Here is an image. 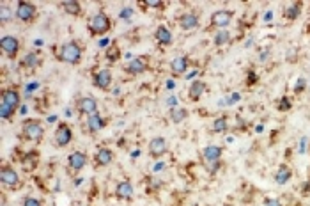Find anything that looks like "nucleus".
Returning <instances> with one entry per match:
<instances>
[{"instance_id": "obj_7", "label": "nucleus", "mask_w": 310, "mask_h": 206, "mask_svg": "<svg viewBox=\"0 0 310 206\" xmlns=\"http://www.w3.org/2000/svg\"><path fill=\"white\" fill-rule=\"evenodd\" d=\"M71 141H73V130H71V126H69L68 123H58L54 135V143L57 144L58 147H66L69 146Z\"/></svg>"}, {"instance_id": "obj_37", "label": "nucleus", "mask_w": 310, "mask_h": 206, "mask_svg": "<svg viewBox=\"0 0 310 206\" xmlns=\"http://www.w3.org/2000/svg\"><path fill=\"white\" fill-rule=\"evenodd\" d=\"M305 89H307V80L298 79V82H296V85H294V94H301Z\"/></svg>"}, {"instance_id": "obj_15", "label": "nucleus", "mask_w": 310, "mask_h": 206, "mask_svg": "<svg viewBox=\"0 0 310 206\" xmlns=\"http://www.w3.org/2000/svg\"><path fill=\"white\" fill-rule=\"evenodd\" d=\"M190 68V59L186 55H179V57H175L172 59L170 62V73L174 75V77H183Z\"/></svg>"}, {"instance_id": "obj_14", "label": "nucleus", "mask_w": 310, "mask_h": 206, "mask_svg": "<svg viewBox=\"0 0 310 206\" xmlns=\"http://www.w3.org/2000/svg\"><path fill=\"white\" fill-rule=\"evenodd\" d=\"M147 151H149V155L153 158H160L163 157L165 153L169 151V146H167V141H165V137H155L151 139L149 146H147Z\"/></svg>"}, {"instance_id": "obj_3", "label": "nucleus", "mask_w": 310, "mask_h": 206, "mask_svg": "<svg viewBox=\"0 0 310 206\" xmlns=\"http://www.w3.org/2000/svg\"><path fill=\"white\" fill-rule=\"evenodd\" d=\"M21 137L25 141H30V143H41L44 137V128L43 124L36 121V119H30V121H25L23 126H21Z\"/></svg>"}, {"instance_id": "obj_2", "label": "nucleus", "mask_w": 310, "mask_h": 206, "mask_svg": "<svg viewBox=\"0 0 310 206\" xmlns=\"http://www.w3.org/2000/svg\"><path fill=\"white\" fill-rule=\"evenodd\" d=\"M87 29H89V34H91L92 38L105 36L107 32H110V29H112L110 16H108L105 11H99V13H96V15L92 16L91 20H89Z\"/></svg>"}, {"instance_id": "obj_30", "label": "nucleus", "mask_w": 310, "mask_h": 206, "mask_svg": "<svg viewBox=\"0 0 310 206\" xmlns=\"http://www.w3.org/2000/svg\"><path fill=\"white\" fill-rule=\"evenodd\" d=\"M229 130V124H227V116H222V118H216L211 124V132L213 133H223Z\"/></svg>"}, {"instance_id": "obj_1", "label": "nucleus", "mask_w": 310, "mask_h": 206, "mask_svg": "<svg viewBox=\"0 0 310 206\" xmlns=\"http://www.w3.org/2000/svg\"><path fill=\"white\" fill-rule=\"evenodd\" d=\"M82 46L78 41H66V43L58 48V54H57V59L60 62H66V64H71V66H77L80 64L82 61Z\"/></svg>"}, {"instance_id": "obj_4", "label": "nucleus", "mask_w": 310, "mask_h": 206, "mask_svg": "<svg viewBox=\"0 0 310 206\" xmlns=\"http://www.w3.org/2000/svg\"><path fill=\"white\" fill-rule=\"evenodd\" d=\"M16 18H18L21 23H32L38 16V7H36L32 2H25V0H19L16 4Z\"/></svg>"}, {"instance_id": "obj_38", "label": "nucleus", "mask_w": 310, "mask_h": 206, "mask_svg": "<svg viewBox=\"0 0 310 206\" xmlns=\"http://www.w3.org/2000/svg\"><path fill=\"white\" fill-rule=\"evenodd\" d=\"M21 206H43V203L39 201V199H36V197H25Z\"/></svg>"}, {"instance_id": "obj_16", "label": "nucleus", "mask_w": 310, "mask_h": 206, "mask_svg": "<svg viewBox=\"0 0 310 206\" xmlns=\"http://www.w3.org/2000/svg\"><path fill=\"white\" fill-rule=\"evenodd\" d=\"M116 197L117 199H121V201H131V197H133V183L130 180H122L116 185Z\"/></svg>"}, {"instance_id": "obj_10", "label": "nucleus", "mask_w": 310, "mask_h": 206, "mask_svg": "<svg viewBox=\"0 0 310 206\" xmlns=\"http://www.w3.org/2000/svg\"><path fill=\"white\" fill-rule=\"evenodd\" d=\"M0 102H4L7 107L13 108L16 112L19 103H21V94H19V91L16 87H7L2 91V100H0Z\"/></svg>"}, {"instance_id": "obj_19", "label": "nucleus", "mask_w": 310, "mask_h": 206, "mask_svg": "<svg viewBox=\"0 0 310 206\" xmlns=\"http://www.w3.org/2000/svg\"><path fill=\"white\" fill-rule=\"evenodd\" d=\"M155 40L160 46H169V44H172L174 38H172V32L169 30V27H165V25H158L156 30H155Z\"/></svg>"}, {"instance_id": "obj_41", "label": "nucleus", "mask_w": 310, "mask_h": 206, "mask_svg": "<svg viewBox=\"0 0 310 206\" xmlns=\"http://www.w3.org/2000/svg\"><path fill=\"white\" fill-rule=\"evenodd\" d=\"M130 15H131V9L128 7V11H122V13H121V18H124V16H130Z\"/></svg>"}, {"instance_id": "obj_32", "label": "nucleus", "mask_w": 310, "mask_h": 206, "mask_svg": "<svg viewBox=\"0 0 310 206\" xmlns=\"http://www.w3.org/2000/svg\"><path fill=\"white\" fill-rule=\"evenodd\" d=\"M229 41H231V34H229V30H218L216 34H214L213 38V43L214 46H223V44H227Z\"/></svg>"}, {"instance_id": "obj_27", "label": "nucleus", "mask_w": 310, "mask_h": 206, "mask_svg": "<svg viewBox=\"0 0 310 206\" xmlns=\"http://www.w3.org/2000/svg\"><path fill=\"white\" fill-rule=\"evenodd\" d=\"M169 118H170L172 123L179 124V123H183L184 119L188 118V110H186L184 107H172L170 108V112H169Z\"/></svg>"}, {"instance_id": "obj_39", "label": "nucleus", "mask_w": 310, "mask_h": 206, "mask_svg": "<svg viewBox=\"0 0 310 206\" xmlns=\"http://www.w3.org/2000/svg\"><path fill=\"white\" fill-rule=\"evenodd\" d=\"M208 169H209V172H211V174H214V172L216 171H220V169H222V165L223 164L220 162V160H216V162H208Z\"/></svg>"}, {"instance_id": "obj_20", "label": "nucleus", "mask_w": 310, "mask_h": 206, "mask_svg": "<svg viewBox=\"0 0 310 206\" xmlns=\"http://www.w3.org/2000/svg\"><path fill=\"white\" fill-rule=\"evenodd\" d=\"M179 27L181 30H194L199 27V16L195 13H184L179 16Z\"/></svg>"}, {"instance_id": "obj_5", "label": "nucleus", "mask_w": 310, "mask_h": 206, "mask_svg": "<svg viewBox=\"0 0 310 206\" xmlns=\"http://www.w3.org/2000/svg\"><path fill=\"white\" fill-rule=\"evenodd\" d=\"M0 50L7 59H16L19 54V41L16 36H2L0 38Z\"/></svg>"}, {"instance_id": "obj_24", "label": "nucleus", "mask_w": 310, "mask_h": 206, "mask_svg": "<svg viewBox=\"0 0 310 206\" xmlns=\"http://www.w3.org/2000/svg\"><path fill=\"white\" fill-rule=\"evenodd\" d=\"M41 62H43V59H41L39 52H36V50L34 52H29V54L21 59V66H23V68H29V69H36L38 66H41Z\"/></svg>"}, {"instance_id": "obj_13", "label": "nucleus", "mask_w": 310, "mask_h": 206, "mask_svg": "<svg viewBox=\"0 0 310 206\" xmlns=\"http://www.w3.org/2000/svg\"><path fill=\"white\" fill-rule=\"evenodd\" d=\"M92 85L97 87L99 91H107L112 85V71L110 69H99L97 73L92 77Z\"/></svg>"}, {"instance_id": "obj_11", "label": "nucleus", "mask_w": 310, "mask_h": 206, "mask_svg": "<svg viewBox=\"0 0 310 206\" xmlns=\"http://www.w3.org/2000/svg\"><path fill=\"white\" fill-rule=\"evenodd\" d=\"M77 110L83 116L91 118V116L97 114V102L92 96H83L77 102Z\"/></svg>"}, {"instance_id": "obj_17", "label": "nucleus", "mask_w": 310, "mask_h": 206, "mask_svg": "<svg viewBox=\"0 0 310 206\" xmlns=\"http://www.w3.org/2000/svg\"><path fill=\"white\" fill-rule=\"evenodd\" d=\"M114 162V151L110 147H99L94 155V164L96 167H107Z\"/></svg>"}, {"instance_id": "obj_18", "label": "nucleus", "mask_w": 310, "mask_h": 206, "mask_svg": "<svg viewBox=\"0 0 310 206\" xmlns=\"http://www.w3.org/2000/svg\"><path fill=\"white\" fill-rule=\"evenodd\" d=\"M206 89H208V85H206L204 80H194L188 87V98L192 102H199L204 96V93H206Z\"/></svg>"}, {"instance_id": "obj_36", "label": "nucleus", "mask_w": 310, "mask_h": 206, "mask_svg": "<svg viewBox=\"0 0 310 206\" xmlns=\"http://www.w3.org/2000/svg\"><path fill=\"white\" fill-rule=\"evenodd\" d=\"M259 82V75L253 71V69H250L247 75V80H245V83H247V87H252V85H255V83Z\"/></svg>"}, {"instance_id": "obj_29", "label": "nucleus", "mask_w": 310, "mask_h": 206, "mask_svg": "<svg viewBox=\"0 0 310 206\" xmlns=\"http://www.w3.org/2000/svg\"><path fill=\"white\" fill-rule=\"evenodd\" d=\"M38 151L36 149H32V151H27V155H25L23 158V167L27 169V171H32V169H36V165H38Z\"/></svg>"}, {"instance_id": "obj_23", "label": "nucleus", "mask_w": 310, "mask_h": 206, "mask_svg": "<svg viewBox=\"0 0 310 206\" xmlns=\"http://www.w3.org/2000/svg\"><path fill=\"white\" fill-rule=\"evenodd\" d=\"M60 7L64 9V13H68L71 16H82L83 13L82 4L77 0H64V2H60Z\"/></svg>"}, {"instance_id": "obj_31", "label": "nucleus", "mask_w": 310, "mask_h": 206, "mask_svg": "<svg viewBox=\"0 0 310 206\" xmlns=\"http://www.w3.org/2000/svg\"><path fill=\"white\" fill-rule=\"evenodd\" d=\"M16 18V13H13V9H9L7 5H2L0 7V23L5 25L9 23V21H13Z\"/></svg>"}, {"instance_id": "obj_34", "label": "nucleus", "mask_w": 310, "mask_h": 206, "mask_svg": "<svg viewBox=\"0 0 310 206\" xmlns=\"http://www.w3.org/2000/svg\"><path fill=\"white\" fill-rule=\"evenodd\" d=\"M0 116H2V119H5V121H9V119L15 118V110L7 107V105H5L4 102H0Z\"/></svg>"}, {"instance_id": "obj_6", "label": "nucleus", "mask_w": 310, "mask_h": 206, "mask_svg": "<svg viewBox=\"0 0 310 206\" xmlns=\"http://www.w3.org/2000/svg\"><path fill=\"white\" fill-rule=\"evenodd\" d=\"M232 18H234V13L229 9H220V11H214L213 15H211V27H216L220 30H225L229 25L232 23Z\"/></svg>"}, {"instance_id": "obj_21", "label": "nucleus", "mask_w": 310, "mask_h": 206, "mask_svg": "<svg viewBox=\"0 0 310 206\" xmlns=\"http://www.w3.org/2000/svg\"><path fill=\"white\" fill-rule=\"evenodd\" d=\"M222 155H223L222 146H214V144H211V146H206L202 149V158L206 162H216V160L222 158Z\"/></svg>"}, {"instance_id": "obj_35", "label": "nucleus", "mask_w": 310, "mask_h": 206, "mask_svg": "<svg viewBox=\"0 0 310 206\" xmlns=\"http://www.w3.org/2000/svg\"><path fill=\"white\" fill-rule=\"evenodd\" d=\"M142 5L151 7V9H158V11H163L165 7H167V4H165V2H161V0H144V2H142Z\"/></svg>"}, {"instance_id": "obj_9", "label": "nucleus", "mask_w": 310, "mask_h": 206, "mask_svg": "<svg viewBox=\"0 0 310 206\" xmlns=\"http://www.w3.org/2000/svg\"><path fill=\"white\" fill-rule=\"evenodd\" d=\"M0 182H2V185H4V186H9V188H18V186H19L18 172H16L11 165H2V169H0Z\"/></svg>"}, {"instance_id": "obj_26", "label": "nucleus", "mask_w": 310, "mask_h": 206, "mask_svg": "<svg viewBox=\"0 0 310 206\" xmlns=\"http://www.w3.org/2000/svg\"><path fill=\"white\" fill-rule=\"evenodd\" d=\"M301 7H303V4L301 2H294V4H291L289 7H286V11H284V16H286L287 21H296L298 18H300L301 15Z\"/></svg>"}, {"instance_id": "obj_25", "label": "nucleus", "mask_w": 310, "mask_h": 206, "mask_svg": "<svg viewBox=\"0 0 310 206\" xmlns=\"http://www.w3.org/2000/svg\"><path fill=\"white\" fill-rule=\"evenodd\" d=\"M292 178V169L287 165H280V169L275 172V183L276 185H286Z\"/></svg>"}, {"instance_id": "obj_12", "label": "nucleus", "mask_w": 310, "mask_h": 206, "mask_svg": "<svg viewBox=\"0 0 310 206\" xmlns=\"http://www.w3.org/2000/svg\"><path fill=\"white\" fill-rule=\"evenodd\" d=\"M89 158L83 151H73L68 157V169H71L73 172H80L83 167L87 165Z\"/></svg>"}, {"instance_id": "obj_28", "label": "nucleus", "mask_w": 310, "mask_h": 206, "mask_svg": "<svg viewBox=\"0 0 310 206\" xmlns=\"http://www.w3.org/2000/svg\"><path fill=\"white\" fill-rule=\"evenodd\" d=\"M105 57H107L108 62H117V61L121 59L122 54H121V48H119V44L117 43H112L110 46L107 48V52H105Z\"/></svg>"}, {"instance_id": "obj_40", "label": "nucleus", "mask_w": 310, "mask_h": 206, "mask_svg": "<svg viewBox=\"0 0 310 206\" xmlns=\"http://www.w3.org/2000/svg\"><path fill=\"white\" fill-rule=\"evenodd\" d=\"M266 206H282L276 199H266Z\"/></svg>"}, {"instance_id": "obj_33", "label": "nucleus", "mask_w": 310, "mask_h": 206, "mask_svg": "<svg viewBox=\"0 0 310 206\" xmlns=\"http://www.w3.org/2000/svg\"><path fill=\"white\" fill-rule=\"evenodd\" d=\"M292 108V102L289 96H282L280 100H278V105H276V110L278 112H289Z\"/></svg>"}, {"instance_id": "obj_8", "label": "nucleus", "mask_w": 310, "mask_h": 206, "mask_svg": "<svg viewBox=\"0 0 310 206\" xmlns=\"http://www.w3.org/2000/svg\"><path fill=\"white\" fill-rule=\"evenodd\" d=\"M147 68H149V57H136V59L130 61V62L124 66V71H126L130 77H138V75L146 73Z\"/></svg>"}, {"instance_id": "obj_22", "label": "nucleus", "mask_w": 310, "mask_h": 206, "mask_svg": "<svg viewBox=\"0 0 310 206\" xmlns=\"http://www.w3.org/2000/svg\"><path fill=\"white\" fill-rule=\"evenodd\" d=\"M105 126H107V119L101 118V114H99V112L94 114V116H91V118L87 119V130H89V133L101 132Z\"/></svg>"}]
</instances>
